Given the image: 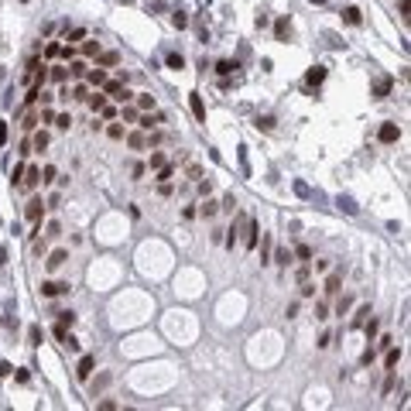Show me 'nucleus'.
Returning a JSON list of instances; mask_svg holds the SVG:
<instances>
[{"instance_id": "obj_44", "label": "nucleus", "mask_w": 411, "mask_h": 411, "mask_svg": "<svg viewBox=\"0 0 411 411\" xmlns=\"http://www.w3.org/2000/svg\"><path fill=\"white\" fill-rule=\"evenodd\" d=\"M268 254H271V240H264V250H261V264H268Z\"/></svg>"}, {"instance_id": "obj_12", "label": "nucleus", "mask_w": 411, "mask_h": 411, "mask_svg": "<svg viewBox=\"0 0 411 411\" xmlns=\"http://www.w3.org/2000/svg\"><path fill=\"white\" fill-rule=\"evenodd\" d=\"M106 384H110V374H100V377H96V380L89 384V391H93V398H96V394H100V391H103Z\"/></svg>"}, {"instance_id": "obj_48", "label": "nucleus", "mask_w": 411, "mask_h": 411, "mask_svg": "<svg viewBox=\"0 0 411 411\" xmlns=\"http://www.w3.org/2000/svg\"><path fill=\"white\" fill-rule=\"evenodd\" d=\"M398 7H401V17H408V10H411V0H401Z\"/></svg>"}, {"instance_id": "obj_18", "label": "nucleus", "mask_w": 411, "mask_h": 411, "mask_svg": "<svg viewBox=\"0 0 411 411\" xmlns=\"http://www.w3.org/2000/svg\"><path fill=\"white\" fill-rule=\"evenodd\" d=\"M254 127L268 134V131H274V117H257V120H254Z\"/></svg>"}, {"instance_id": "obj_10", "label": "nucleus", "mask_w": 411, "mask_h": 411, "mask_svg": "<svg viewBox=\"0 0 411 411\" xmlns=\"http://www.w3.org/2000/svg\"><path fill=\"white\" fill-rule=\"evenodd\" d=\"M336 206H340L342 212H349V216H356V212H360V209H356V203H353L349 196H340V199H336Z\"/></svg>"}, {"instance_id": "obj_46", "label": "nucleus", "mask_w": 411, "mask_h": 411, "mask_svg": "<svg viewBox=\"0 0 411 411\" xmlns=\"http://www.w3.org/2000/svg\"><path fill=\"white\" fill-rule=\"evenodd\" d=\"M374 336H377V322L370 319V322H367V340H374Z\"/></svg>"}, {"instance_id": "obj_32", "label": "nucleus", "mask_w": 411, "mask_h": 411, "mask_svg": "<svg viewBox=\"0 0 411 411\" xmlns=\"http://www.w3.org/2000/svg\"><path fill=\"white\" fill-rule=\"evenodd\" d=\"M326 291H329V295H333V291H340V274H333V277L326 281Z\"/></svg>"}, {"instance_id": "obj_38", "label": "nucleus", "mask_w": 411, "mask_h": 411, "mask_svg": "<svg viewBox=\"0 0 411 411\" xmlns=\"http://www.w3.org/2000/svg\"><path fill=\"white\" fill-rule=\"evenodd\" d=\"M59 322H62V326H72V322H75V315H72V312H59Z\"/></svg>"}, {"instance_id": "obj_6", "label": "nucleus", "mask_w": 411, "mask_h": 411, "mask_svg": "<svg viewBox=\"0 0 411 411\" xmlns=\"http://www.w3.org/2000/svg\"><path fill=\"white\" fill-rule=\"evenodd\" d=\"M189 106H192V113H196V120H206V103L199 93H189Z\"/></svg>"}, {"instance_id": "obj_8", "label": "nucleus", "mask_w": 411, "mask_h": 411, "mask_svg": "<svg viewBox=\"0 0 411 411\" xmlns=\"http://www.w3.org/2000/svg\"><path fill=\"white\" fill-rule=\"evenodd\" d=\"M243 243H247V250H254V247H257V223H254V219L247 223V240H243Z\"/></svg>"}, {"instance_id": "obj_14", "label": "nucleus", "mask_w": 411, "mask_h": 411, "mask_svg": "<svg viewBox=\"0 0 411 411\" xmlns=\"http://www.w3.org/2000/svg\"><path fill=\"white\" fill-rule=\"evenodd\" d=\"M96 59H100V66H117V62H120V55H117V52H100Z\"/></svg>"}, {"instance_id": "obj_28", "label": "nucleus", "mask_w": 411, "mask_h": 411, "mask_svg": "<svg viewBox=\"0 0 411 411\" xmlns=\"http://www.w3.org/2000/svg\"><path fill=\"white\" fill-rule=\"evenodd\" d=\"M171 24H175V28H185V24H189V17H185L182 10H175V14H171Z\"/></svg>"}, {"instance_id": "obj_36", "label": "nucleus", "mask_w": 411, "mask_h": 411, "mask_svg": "<svg viewBox=\"0 0 411 411\" xmlns=\"http://www.w3.org/2000/svg\"><path fill=\"white\" fill-rule=\"evenodd\" d=\"M315 295V284H308V281H302V298H312Z\"/></svg>"}, {"instance_id": "obj_9", "label": "nucleus", "mask_w": 411, "mask_h": 411, "mask_svg": "<svg viewBox=\"0 0 411 411\" xmlns=\"http://www.w3.org/2000/svg\"><path fill=\"white\" fill-rule=\"evenodd\" d=\"M398 363H401V349H394V346H391V349H387V356H384V367H387V370H394Z\"/></svg>"}, {"instance_id": "obj_40", "label": "nucleus", "mask_w": 411, "mask_h": 411, "mask_svg": "<svg viewBox=\"0 0 411 411\" xmlns=\"http://www.w3.org/2000/svg\"><path fill=\"white\" fill-rule=\"evenodd\" d=\"M86 55H100V41H86Z\"/></svg>"}, {"instance_id": "obj_39", "label": "nucleus", "mask_w": 411, "mask_h": 411, "mask_svg": "<svg viewBox=\"0 0 411 411\" xmlns=\"http://www.w3.org/2000/svg\"><path fill=\"white\" fill-rule=\"evenodd\" d=\"M68 72H72V75H82V72H86V62H72Z\"/></svg>"}, {"instance_id": "obj_30", "label": "nucleus", "mask_w": 411, "mask_h": 411, "mask_svg": "<svg viewBox=\"0 0 411 411\" xmlns=\"http://www.w3.org/2000/svg\"><path fill=\"white\" fill-rule=\"evenodd\" d=\"M82 38H86V28H72L68 31V41H82Z\"/></svg>"}, {"instance_id": "obj_2", "label": "nucleus", "mask_w": 411, "mask_h": 411, "mask_svg": "<svg viewBox=\"0 0 411 411\" xmlns=\"http://www.w3.org/2000/svg\"><path fill=\"white\" fill-rule=\"evenodd\" d=\"M41 212H45V206H41V199H31V203H28V209H24L28 223H34V226H41Z\"/></svg>"}, {"instance_id": "obj_45", "label": "nucleus", "mask_w": 411, "mask_h": 411, "mask_svg": "<svg viewBox=\"0 0 411 411\" xmlns=\"http://www.w3.org/2000/svg\"><path fill=\"white\" fill-rule=\"evenodd\" d=\"M315 319H329V308L326 305H315Z\"/></svg>"}, {"instance_id": "obj_19", "label": "nucleus", "mask_w": 411, "mask_h": 411, "mask_svg": "<svg viewBox=\"0 0 411 411\" xmlns=\"http://www.w3.org/2000/svg\"><path fill=\"white\" fill-rule=\"evenodd\" d=\"M86 100H89V106H93L96 113H100V110L106 106V96H103V93H96V96H86Z\"/></svg>"}, {"instance_id": "obj_49", "label": "nucleus", "mask_w": 411, "mask_h": 411, "mask_svg": "<svg viewBox=\"0 0 411 411\" xmlns=\"http://www.w3.org/2000/svg\"><path fill=\"white\" fill-rule=\"evenodd\" d=\"M7 257H10V254H7V247H0V268L7 264Z\"/></svg>"}, {"instance_id": "obj_7", "label": "nucleus", "mask_w": 411, "mask_h": 411, "mask_svg": "<svg viewBox=\"0 0 411 411\" xmlns=\"http://www.w3.org/2000/svg\"><path fill=\"white\" fill-rule=\"evenodd\" d=\"M66 261H68V254H66V250H55V254H52V257H48L45 264H48V271H55V268H62Z\"/></svg>"}, {"instance_id": "obj_42", "label": "nucleus", "mask_w": 411, "mask_h": 411, "mask_svg": "<svg viewBox=\"0 0 411 411\" xmlns=\"http://www.w3.org/2000/svg\"><path fill=\"white\" fill-rule=\"evenodd\" d=\"M41 182H55V168H52V165L41 171Z\"/></svg>"}, {"instance_id": "obj_15", "label": "nucleus", "mask_w": 411, "mask_h": 411, "mask_svg": "<svg viewBox=\"0 0 411 411\" xmlns=\"http://www.w3.org/2000/svg\"><path fill=\"white\" fill-rule=\"evenodd\" d=\"M124 82H127V79H113V82H103V89H106V96H117V93L124 89Z\"/></svg>"}, {"instance_id": "obj_43", "label": "nucleus", "mask_w": 411, "mask_h": 411, "mask_svg": "<svg viewBox=\"0 0 411 411\" xmlns=\"http://www.w3.org/2000/svg\"><path fill=\"white\" fill-rule=\"evenodd\" d=\"M62 346H66V349H68V353H75V349H79V342H75V340H72V336H66V340H62Z\"/></svg>"}, {"instance_id": "obj_37", "label": "nucleus", "mask_w": 411, "mask_h": 411, "mask_svg": "<svg viewBox=\"0 0 411 411\" xmlns=\"http://www.w3.org/2000/svg\"><path fill=\"white\" fill-rule=\"evenodd\" d=\"M28 336H31V342H41V326H31Z\"/></svg>"}, {"instance_id": "obj_13", "label": "nucleus", "mask_w": 411, "mask_h": 411, "mask_svg": "<svg viewBox=\"0 0 411 411\" xmlns=\"http://www.w3.org/2000/svg\"><path fill=\"white\" fill-rule=\"evenodd\" d=\"M31 147H34V151H45V147H48V134H45V131H38V134L31 137Z\"/></svg>"}, {"instance_id": "obj_23", "label": "nucleus", "mask_w": 411, "mask_h": 411, "mask_svg": "<svg viewBox=\"0 0 411 411\" xmlns=\"http://www.w3.org/2000/svg\"><path fill=\"white\" fill-rule=\"evenodd\" d=\"M154 124H165V117H161V113H154V117H144V120H140V127H144V131H151Z\"/></svg>"}, {"instance_id": "obj_41", "label": "nucleus", "mask_w": 411, "mask_h": 411, "mask_svg": "<svg viewBox=\"0 0 411 411\" xmlns=\"http://www.w3.org/2000/svg\"><path fill=\"white\" fill-rule=\"evenodd\" d=\"M72 96H75V100H86V96H89V89H86V86H75V89H72Z\"/></svg>"}, {"instance_id": "obj_25", "label": "nucleus", "mask_w": 411, "mask_h": 411, "mask_svg": "<svg viewBox=\"0 0 411 411\" xmlns=\"http://www.w3.org/2000/svg\"><path fill=\"white\" fill-rule=\"evenodd\" d=\"M367 315H370V308H367V305H363V308H360V312H356V319H353V322H349V326H353V329H360V326H363V319H367Z\"/></svg>"}, {"instance_id": "obj_1", "label": "nucleus", "mask_w": 411, "mask_h": 411, "mask_svg": "<svg viewBox=\"0 0 411 411\" xmlns=\"http://www.w3.org/2000/svg\"><path fill=\"white\" fill-rule=\"evenodd\" d=\"M398 137H401V127H398V124H384V127L377 131V140H380V144H394Z\"/></svg>"}, {"instance_id": "obj_3", "label": "nucleus", "mask_w": 411, "mask_h": 411, "mask_svg": "<svg viewBox=\"0 0 411 411\" xmlns=\"http://www.w3.org/2000/svg\"><path fill=\"white\" fill-rule=\"evenodd\" d=\"M93 367H96V356H89V353H86V356L79 360V367H75V377H79V380H89Z\"/></svg>"}, {"instance_id": "obj_16", "label": "nucleus", "mask_w": 411, "mask_h": 411, "mask_svg": "<svg viewBox=\"0 0 411 411\" xmlns=\"http://www.w3.org/2000/svg\"><path fill=\"white\" fill-rule=\"evenodd\" d=\"M391 82H394V79H387V75H384V79H377V86H374V96H387Z\"/></svg>"}, {"instance_id": "obj_5", "label": "nucleus", "mask_w": 411, "mask_h": 411, "mask_svg": "<svg viewBox=\"0 0 411 411\" xmlns=\"http://www.w3.org/2000/svg\"><path fill=\"white\" fill-rule=\"evenodd\" d=\"M322 79H326V68L322 66H312L305 72V86H322Z\"/></svg>"}, {"instance_id": "obj_29", "label": "nucleus", "mask_w": 411, "mask_h": 411, "mask_svg": "<svg viewBox=\"0 0 411 411\" xmlns=\"http://www.w3.org/2000/svg\"><path fill=\"white\" fill-rule=\"evenodd\" d=\"M274 34H277V38H284V34H288V17H281V21L274 24Z\"/></svg>"}, {"instance_id": "obj_47", "label": "nucleus", "mask_w": 411, "mask_h": 411, "mask_svg": "<svg viewBox=\"0 0 411 411\" xmlns=\"http://www.w3.org/2000/svg\"><path fill=\"white\" fill-rule=\"evenodd\" d=\"M10 374H14V367L10 363H0V377H10Z\"/></svg>"}, {"instance_id": "obj_35", "label": "nucleus", "mask_w": 411, "mask_h": 411, "mask_svg": "<svg viewBox=\"0 0 411 411\" xmlns=\"http://www.w3.org/2000/svg\"><path fill=\"white\" fill-rule=\"evenodd\" d=\"M161 165H165V154L154 151V154H151V168H161Z\"/></svg>"}, {"instance_id": "obj_24", "label": "nucleus", "mask_w": 411, "mask_h": 411, "mask_svg": "<svg viewBox=\"0 0 411 411\" xmlns=\"http://www.w3.org/2000/svg\"><path fill=\"white\" fill-rule=\"evenodd\" d=\"M137 106H140V110H154L158 103H154V96H147V93H144V96L137 100Z\"/></svg>"}, {"instance_id": "obj_31", "label": "nucleus", "mask_w": 411, "mask_h": 411, "mask_svg": "<svg viewBox=\"0 0 411 411\" xmlns=\"http://www.w3.org/2000/svg\"><path fill=\"white\" fill-rule=\"evenodd\" d=\"M302 261H312V247H305V243H298V250H295Z\"/></svg>"}, {"instance_id": "obj_17", "label": "nucleus", "mask_w": 411, "mask_h": 411, "mask_svg": "<svg viewBox=\"0 0 411 411\" xmlns=\"http://www.w3.org/2000/svg\"><path fill=\"white\" fill-rule=\"evenodd\" d=\"M38 178H41V171L38 168H24V185L31 189V185H38Z\"/></svg>"}, {"instance_id": "obj_11", "label": "nucleus", "mask_w": 411, "mask_h": 411, "mask_svg": "<svg viewBox=\"0 0 411 411\" xmlns=\"http://www.w3.org/2000/svg\"><path fill=\"white\" fill-rule=\"evenodd\" d=\"M342 21H346V24H353V28H356V24H360V21H363V17H360V10H356V7H346V10H342Z\"/></svg>"}, {"instance_id": "obj_21", "label": "nucleus", "mask_w": 411, "mask_h": 411, "mask_svg": "<svg viewBox=\"0 0 411 411\" xmlns=\"http://www.w3.org/2000/svg\"><path fill=\"white\" fill-rule=\"evenodd\" d=\"M89 82H93V86H103V82H106V72H103V68L96 66L93 72H89Z\"/></svg>"}, {"instance_id": "obj_26", "label": "nucleus", "mask_w": 411, "mask_h": 411, "mask_svg": "<svg viewBox=\"0 0 411 411\" xmlns=\"http://www.w3.org/2000/svg\"><path fill=\"white\" fill-rule=\"evenodd\" d=\"M216 209H219V203H212V199L206 196V203H203V216H216Z\"/></svg>"}, {"instance_id": "obj_27", "label": "nucleus", "mask_w": 411, "mask_h": 411, "mask_svg": "<svg viewBox=\"0 0 411 411\" xmlns=\"http://www.w3.org/2000/svg\"><path fill=\"white\" fill-rule=\"evenodd\" d=\"M106 134L113 137V140H124V127H120V124H110V127H106Z\"/></svg>"}, {"instance_id": "obj_34", "label": "nucleus", "mask_w": 411, "mask_h": 411, "mask_svg": "<svg viewBox=\"0 0 411 411\" xmlns=\"http://www.w3.org/2000/svg\"><path fill=\"white\" fill-rule=\"evenodd\" d=\"M59 52H62V48H59V45H55V41H52V45H45V59H55V55H59Z\"/></svg>"}, {"instance_id": "obj_33", "label": "nucleus", "mask_w": 411, "mask_h": 411, "mask_svg": "<svg viewBox=\"0 0 411 411\" xmlns=\"http://www.w3.org/2000/svg\"><path fill=\"white\" fill-rule=\"evenodd\" d=\"M127 140H131V147H137V151H140V147L147 144V140H144V134H131V137H127Z\"/></svg>"}, {"instance_id": "obj_20", "label": "nucleus", "mask_w": 411, "mask_h": 411, "mask_svg": "<svg viewBox=\"0 0 411 411\" xmlns=\"http://www.w3.org/2000/svg\"><path fill=\"white\" fill-rule=\"evenodd\" d=\"M233 68H240V66H237V62H230V59H223V62H216V72H219V75H230Z\"/></svg>"}, {"instance_id": "obj_51", "label": "nucleus", "mask_w": 411, "mask_h": 411, "mask_svg": "<svg viewBox=\"0 0 411 411\" xmlns=\"http://www.w3.org/2000/svg\"><path fill=\"white\" fill-rule=\"evenodd\" d=\"M312 3H326V0H312Z\"/></svg>"}, {"instance_id": "obj_4", "label": "nucleus", "mask_w": 411, "mask_h": 411, "mask_svg": "<svg viewBox=\"0 0 411 411\" xmlns=\"http://www.w3.org/2000/svg\"><path fill=\"white\" fill-rule=\"evenodd\" d=\"M66 291H68L66 281H45V284H41V295H48V298H55V295H66Z\"/></svg>"}, {"instance_id": "obj_22", "label": "nucleus", "mask_w": 411, "mask_h": 411, "mask_svg": "<svg viewBox=\"0 0 411 411\" xmlns=\"http://www.w3.org/2000/svg\"><path fill=\"white\" fill-rule=\"evenodd\" d=\"M165 62H168V68H185V59H182L178 52H171V55H168Z\"/></svg>"}, {"instance_id": "obj_50", "label": "nucleus", "mask_w": 411, "mask_h": 411, "mask_svg": "<svg viewBox=\"0 0 411 411\" xmlns=\"http://www.w3.org/2000/svg\"><path fill=\"white\" fill-rule=\"evenodd\" d=\"M0 144H7V124H0Z\"/></svg>"}]
</instances>
